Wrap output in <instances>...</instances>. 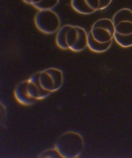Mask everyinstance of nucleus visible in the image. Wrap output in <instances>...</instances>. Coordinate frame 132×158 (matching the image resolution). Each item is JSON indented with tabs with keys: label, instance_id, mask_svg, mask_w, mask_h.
<instances>
[{
	"label": "nucleus",
	"instance_id": "1",
	"mask_svg": "<svg viewBox=\"0 0 132 158\" xmlns=\"http://www.w3.org/2000/svg\"><path fill=\"white\" fill-rule=\"evenodd\" d=\"M87 38L88 33L83 27L66 24L57 31L56 41L60 48L78 52L87 47Z\"/></svg>",
	"mask_w": 132,
	"mask_h": 158
},
{
	"label": "nucleus",
	"instance_id": "6",
	"mask_svg": "<svg viewBox=\"0 0 132 158\" xmlns=\"http://www.w3.org/2000/svg\"><path fill=\"white\" fill-rule=\"evenodd\" d=\"M39 10H53L58 5L59 0H23Z\"/></svg>",
	"mask_w": 132,
	"mask_h": 158
},
{
	"label": "nucleus",
	"instance_id": "5",
	"mask_svg": "<svg viewBox=\"0 0 132 158\" xmlns=\"http://www.w3.org/2000/svg\"><path fill=\"white\" fill-rule=\"evenodd\" d=\"M115 33L122 35L132 34V10L123 8L115 14L113 20Z\"/></svg>",
	"mask_w": 132,
	"mask_h": 158
},
{
	"label": "nucleus",
	"instance_id": "7",
	"mask_svg": "<svg viewBox=\"0 0 132 158\" xmlns=\"http://www.w3.org/2000/svg\"><path fill=\"white\" fill-rule=\"evenodd\" d=\"M113 41L106 43H101L96 41L92 36L91 33H88L87 47L92 51L96 53H103L107 51L112 45Z\"/></svg>",
	"mask_w": 132,
	"mask_h": 158
},
{
	"label": "nucleus",
	"instance_id": "4",
	"mask_svg": "<svg viewBox=\"0 0 132 158\" xmlns=\"http://www.w3.org/2000/svg\"><path fill=\"white\" fill-rule=\"evenodd\" d=\"M112 2V0H71V6L77 13L88 15L107 8Z\"/></svg>",
	"mask_w": 132,
	"mask_h": 158
},
{
	"label": "nucleus",
	"instance_id": "8",
	"mask_svg": "<svg viewBox=\"0 0 132 158\" xmlns=\"http://www.w3.org/2000/svg\"><path fill=\"white\" fill-rule=\"evenodd\" d=\"M114 38L116 42L121 47L128 48L132 47V34L127 35H122L115 33Z\"/></svg>",
	"mask_w": 132,
	"mask_h": 158
},
{
	"label": "nucleus",
	"instance_id": "3",
	"mask_svg": "<svg viewBox=\"0 0 132 158\" xmlns=\"http://www.w3.org/2000/svg\"><path fill=\"white\" fill-rule=\"evenodd\" d=\"M92 36L96 41L101 43L113 41L115 28L113 21L108 18H102L96 21L92 26Z\"/></svg>",
	"mask_w": 132,
	"mask_h": 158
},
{
	"label": "nucleus",
	"instance_id": "2",
	"mask_svg": "<svg viewBox=\"0 0 132 158\" xmlns=\"http://www.w3.org/2000/svg\"><path fill=\"white\" fill-rule=\"evenodd\" d=\"M34 21L38 30L46 34L56 33L61 27L60 18L53 10H39L35 15Z\"/></svg>",
	"mask_w": 132,
	"mask_h": 158
}]
</instances>
